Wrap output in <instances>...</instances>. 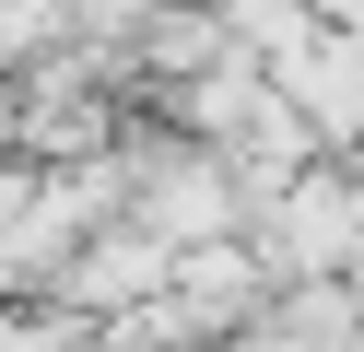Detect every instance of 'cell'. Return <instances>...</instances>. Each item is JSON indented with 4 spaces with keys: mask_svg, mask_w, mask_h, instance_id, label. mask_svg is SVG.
I'll use <instances>...</instances> for the list:
<instances>
[{
    "mask_svg": "<svg viewBox=\"0 0 364 352\" xmlns=\"http://www.w3.org/2000/svg\"><path fill=\"white\" fill-rule=\"evenodd\" d=\"M118 188H129V211H141L153 235H176V247L223 235V211H235V188H223L212 153H176V141H153V129L118 141Z\"/></svg>",
    "mask_w": 364,
    "mask_h": 352,
    "instance_id": "6da1fadb",
    "label": "cell"
},
{
    "mask_svg": "<svg viewBox=\"0 0 364 352\" xmlns=\"http://www.w3.org/2000/svg\"><path fill=\"white\" fill-rule=\"evenodd\" d=\"M165 282H176V235H153L141 211H129V223H106V235H82V247H71L59 305H82V317H118V305L165 294Z\"/></svg>",
    "mask_w": 364,
    "mask_h": 352,
    "instance_id": "7a4b0ae2",
    "label": "cell"
},
{
    "mask_svg": "<svg viewBox=\"0 0 364 352\" xmlns=\"http://www.w3.org/2000/svg\"><path fill=\"white\" fill-rule=\"evenodd\" d=\"M82 47V12L71 0H0V70H48Z\"/></svg>",
    "mask_w": 364,
    "mask_h": 352,
    "instance_id": "3957f363",
    "label": "cell"
}]
</instances>
